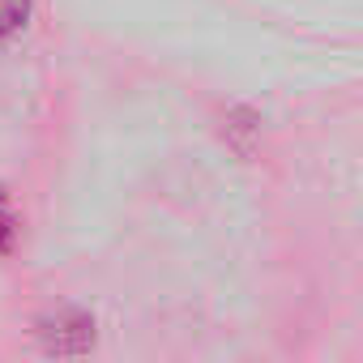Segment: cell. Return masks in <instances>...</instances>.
<instances>
[{"label": "cell", "instance_id": "cell-1", "mask_svg": "<svg viewBox=\"0 0 363 363\" xmlns=\"http://www.w3.org/2000/svg\"><path fill=\"white\" fill-rule=\"evenodd\" d=\"M26 18H30V0H0V39L22 30Z\"/></svg>", "mask_w": 363, "mask_h": 363}, {"label": "cell", "instance_id": "cell-2", "mask_svg": "<svg viewBox=\"0 0 363 363\" xmlns=\"http://www.w3.org/2000/svg\"><path fill=\"white\" fill-rule=\"evenodd\" d=\"M5 235H9V210H5V201H0V244H5Z\"/></svg>", "mask_w": 363, "mask_h": 363}]
</instances>
